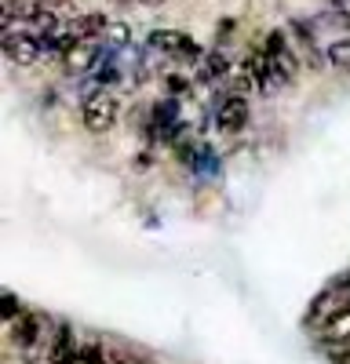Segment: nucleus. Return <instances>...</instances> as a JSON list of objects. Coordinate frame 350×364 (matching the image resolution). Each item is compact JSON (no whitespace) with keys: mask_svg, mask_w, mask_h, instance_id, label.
I'll list each match as a JSON object with an SVG mask.
<instances>
[{"mask_svg":"<svg viewBox=\"0 0 350 364\" xmlns=\"http://www.w3.org/2000/svg\"><path fill=\"white\" fill-rule=\"evenodd\" d=\"M0 314H4V321H18L26 310L18 306V295L15 291H4V299H0Z\"/></svg>","mask_w":350,"mask_h":364,"instance_id":"2eb2a0df","label":"nucleus"},{"mask_svg":"<svg viewBox=\"0 0 350 364\" xmlns=\"http://www.w3.org/2000/svg\"><path fill=\"white\" fill-rule=\"evenodd\" d=\"M4 26H29L37 33L58 29V15L44 0H4Z\"/></svg>","mask_w":350,"mask_h":364,"instance_id":"f257e3e1","label":"nucleus"},{"mask_svg":"<svg viewBox=\"0 0 350 364\" xmlns=\"http://www.w3.org/2000/svg\"><path fill=\"white\" fill-rule=\"evenodd\" d=\"M106 41H110V44H117V48L128 44V29H124L121 22H110V29H106Z\"/></svg>","mask_w":350,"mask_h":364,"instance_id":"a211bd4d","label":"nucleus"},{"mask_svg":"<svg viewBox=\"0 0 350 364\" xmlns=\"http://www.w3.org/2000/svg\"><path fill=\"white\" fill-rule=\"evenodd\" d=\"M48 360L51 364H80V339L73 336L70 324H58L51 346H48Z\"/></svg>","mask_w":350,"mask_h":364,"instance_id":"0eeeda50","label":"nucleus"},{"mask_svg":"<svg viewBox=\"0 0 350 364\" xmlns=\"http://www.w3.org/2000/svg\"><path fill=\"white\" fill-rule=\"evenodd\" d=\"M216 124L219 132H241L248 124V102L241 95H230L219 102V113H216Z\"/></svg>","mask_w":350,"mask_h":364,"instance_id":"1a4fd4ad","label":"nucleus"},{"mask_svg":"<svg viewBox=\"0 0 350 364\" xmlns=\"http://www.w3.org/2000/svg\"><path fill=\"white\" fill-rule=\"evenodd\" d=\"M63 55H66V63H70V66H88V63H92V48H88L84 41H73Z\"/></svg>","mask_w":350,"mask_h":364,"instance_id":"ddd939ff","label":"nucleus"},{"mask_svg":"<svg viewBox=\"0 0 350 364\" xmlns=\"http://www.w3.org/2000/svg\"><path fill=\"white\" fill-rule=\"evenodd\" d=\"M139 4H150V8H161V4H168V0H139Z\"/></svg>","mask_w":350,"mask_h":364,"instance_id":"aec40b11","label":"nucleus"},{"mask_svg":"<svg viewBox=\"0 0 350 364\" xmlns=\"http://www.w3.org/2000/svg\"><path fill=\"white\" fill-rule=\"evenodd\" d=\"M325 58H329V66H336V70H350V41H336V44H329Z\"/></svg>","mask_w":350,"mask_h":364,"instance_id":"f8f14e48","label":"nucleus"},{"mask_svg":"<svg viewBox=\"0 0 350 364\" xmlns=\"http://www.w3.org/2000/svg\"><path fill=\"white\" fill-rule=\"evenodd\" d=\"M106 29H110V22H106L102 11H88V15H80V18L70 22V33L77 41H95L99 33H106Z\"/></svg>","mask_w":350,"mask_h":364,"instance_id":"9d476101","label":"nucleus"},{"mask_svg":"<svg viewBox=\"0 0 350 364\" xmlns=\"http://www.w3.org/2000/svg\"><path fill=\"white\" fill-rule=\"evenodd\" d=\"M15 328H11V339L22 346V350H33L44 336H48V321L41 317V314H22L18 321H11Z\"/></svg>","mask_w":350,"mask_h":364,"instance_id":"6e6552de","label":"nucleus"},{"mask_svg":"<svg viewBox=\"0 0 350 364\" xmlns=\"http://www.w3.org/2000/svg\"><path fill=\"white\" fill-rule=\"evenodd\" d=\"M321 331H325V339H329V343H350V310L336 314Z\"/></svg>","mask_w":350,"mask_h":364,"instance_id":"9b49d317","label":"nucleus"},{"mask_svg":"<svg viewBox=\"0 0 350 364\" xmlns=\"http://www.w3.org/2000/svg\"><path fill=\"white\" fill-rule=\"evenodd\" d=\"M343 310H350V277L329 284L325 291H321V295L310 302L307 324H310V328H325V324H329L336 314H343Z\"/></svg>","mask_w":350,"mask_h":364,"instance_id":"7ed1b4c3","label":"nucleus"},{"mask_svg":"<svg viewBox=\"0 0 350 364\" xmlns=\"http://www.w3.org/2000/svg\"><path fill=\"white\" fill-rule=\"evenodd\" d=\"M117 117H121V106H117V99L110 95V91H92L80 106V124L88 132H95V135L110 132L117 124Z\"/></svg>","mask_w":350,"mask_h":364,"instance_id":"20e7f679","label":"nucleus"},{"mask_svg":"<svg viewBox=\"0 0 350 364\" xmlns=\"http://www.w3.org/2000/svg\"><path fill=\"white\" fill-rule=\"evenodd\" d=\"M150 44L171 58H179V63H204V51L197 41H190L186 33H179V29H154L150 33Z\"/></svg>","mask_w":350,"mask_h":364,"instance_id":"39448f33","label":"nucleus"},{"mask_svg":"<svg viewBox=\"0 0 350 364\" xmlns=\"http://www.w3.org/2000/svg\"><path fill=\"white\" fill-rule=\"evenodd\" d=\"M44 37L33 33L26 26H4V55L11 58L15 66H37L44 55Z\"/></svg>","mask_w":350,"mask_h":364,"instance_id":"f03ea898","label":"nucleus"},{"mask_svg":"<svg viewBox=\"0 0 350 364\" xmlns=\"http://www.w3.org/2000/svg\"><path fill=\"white\" fill-rule=\"evenodd\" d=\"M329 8L336 11V18L350 29V0H329Z\"/></svg>","mask_w":350,"mask_h":364,"instance_id":"6ab92c4d","label":"nucleus"},{"mask_svg":"<svg viewBox=\"0 0 350 364\" xmlns=\"http://www.w3.org/2000/svg\"><path fill=\"white\" fill-rule=\"evenodd\" d=\"M204 73H208V77H226L230 73L226 55L223 51H208V55H204Z\"/></svg>","mask_w":350,"mask_h":364,"instance_id":"4468645a","label":"nucleus"},{"mask_svg":"<svg viewBox=\"0 0 350 364\" xmlns=\"http://www.w3.org/2000/svg\"><path fill=\"white\" fill-rule=\"evenodd\" d=\"M80 364H102V346L95 339H84L80 343Z\"/></svg>","mask_w":350,"mask_h":364,"instance_id":"dca6fc26","label":"nucleus"},{"mask_svg":"<svg viewBox=\"0 0 350 364\" xmlns=\"http://www.w3.org/2000/svg\"><path fill=\"white\" fill-rule=\"evenodd\" d=\"M329 360L332 364H350V343H329Z\"/></svg>","mask_w":350,"mask_h":364,"instance_id":"f3484780","label":"nucleus"},{"mask_svg":"<svg viewBox=\"0 0 350 364\" xmlns=\"http://www.w3.org/2000/svg\"><path fill=\"white\" fill-rule=\"evenodd\" d=\"M262 48H267L270 66H274V73H277L281 80H296V73H299V58H296V51H292V44H288V37L281 33V29H274Z\"/></svg>","mask_w":350,"mask_h":364,"instance_id":"423d86ee","label":"nucleus"}]
</instances>
